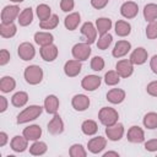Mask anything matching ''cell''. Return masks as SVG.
<instances>
[{
    "instance_id": "1",
    "label": "cell",
    "mask_w": 157,
    "mask_h": 157,
    "mask_svg": "<svg viewBox=\"0 0 157 157\" xmlns=\"http://www.w3.org/2000/svg\"><path fill=\"white\" fill-rule=\"evenodd\" d=\"M42 112H43V107H40V105H37V104L28 105L17 115L16 121H17V124H26L28 121L37 119L42 114Z\"/></svg>"
},
{
    "instance_id": "2",
    "label": "cell",
    "mask_w": 157,
    "mask_h": 157,
    "mask_svg": "<svg viewBox=\"0 0 157 157\" xmlns=\"http://www.w3.org/2000/svg\"><path fill=\"white\" fill-rule=\"evenodd\" d=\"M25 80L29 85H38L43 80V70L38 65H29L25 69L23 72Z\"/></svg>"
},
{
    "instance_id": "3",
    "label": "cell",
    "mask_w": 157,
    "mask_h": 157,
    "mask_svg": "<svg viewBox=\"0 0 157 157\" xmlns=\"http://www.w3.org/2000/svg\"><path fill=\"white\" fill-rule=\"evenodd\" d=\"M118 118H119L118 112L110 107H103L98 113V119L104 126L114 125L115 123H118Z\"/></svg>"
},
{
    "instance_id": "4",
    "label": "cell",
    "mask_w": 157,
    "mask_h": 157,
    "mask_svg": "<svg viewBox=\"0 0 157 157\" xmlns=\"http://www.w3.org/2000/svg\"><path fill=\"white\" fill-rule=\"evenodd\" d=\"M71 53H72V56L74 59L76 60H80V61H85L88 59V56L91 55V47L88 43H76L72 49H71Z\"/></svg>"
},
{
    "instance_id": "5",
    "label": "cell",
    "mask_w": 157,
    "mask_h": 157,
    "mask_svg": "<svg viewBox=\"0 0 157 157\" xmlns=\"http://www.w3.org/2000/svg\"><path fill=\"white\" fill-rule=\"evenodd\" d=\"M20 7L17 5H7L1 11V23H11L18 18Z\"/></svg>"
},
{
    "instance_id": "6",
    "label": "cell",
    "mask_w": 157,
    "mask_h": 157,
    "mask_svg": "<svg viewBox=\"0 0 157 157\" xmlns=\"http://www.w3.org/2000/svg\"><path fill=\"white\" fill-rule=\"evenodd\" d=\"M115 71L119 74L120 77H129L132 75L134 71V64L130 61V59H121L115 65Z\"/></svg>"
},
{
    "instance_id": "7",
    "label": "cell",
    "mask_w": 157,
    "mask_h": 157,
    "mask_svg": "<svg viewBox=\"0 0 157 157\" xmlns=\"http://www.w3.org/2000/svg\"><path fill=\"white\" fill-rule=\"evenodd\" d=\"M17 53H18V56L25 60V61H28V60H32L36 55V49L33 47L32 43L29 42H23L18 45V49H17Z\"/></svg>"
},
{
    "instance_id": "8",
    "label": "cell",
    "mask_w": 157,
    "mask_h": 157,
    "mask_svg": "<svg viewBox=\"0 0 157 157\" xmlns=\"http://www.w3.org/2000/svg\"><path fill=\"white\" fill-rule=\"evenodd\" d=\"M107 146V140L105 137L103 136H96V137H92L88 144H87V148L90 152L97 155V153H101Z\"/></svg>"
},
{
    "instance_id": "9",
    "label": "cell",
    "mask_w": 157,
    "mask_h": 157,
    "mask_svg": "<svg viewBox=\"0 0 157 157\" xmlns=\"http://www.w3.org/2000/svg\"><path fill=\"white\" fill-rule=\"evenodd\" d=\"M81 33L85 36L86 38V43L88 44H92L96 42L97 39V28L94 27V25L92 22H85L82 26H81Z\"/></svg>"
},
{
    "instance_id": "10",
    "label": "cell",
    "mask_w": 157,
    "mask_h": 157,
    "mask_svg": "<svg viewBox=\"0 0 157 157\" xmlns=\"http://www.w3.org/2000/svg\"><path fill=\"white\" fill-rule=\"evenodd\" d=\"M105 135L110 141H119L124 135V126L120 123L105 128Z\"/></svg>"
},
{
    "instance_id": "11",
    "label": "cell",
    "mask_w": 157,
    "mask_h": 157,
    "mask_svg": "<svg viewBox=\"0 0 157 157\" xmlns=\"http://www.w3.org/2000/svg\"><path fill=\"white\" fill-rule=\"evenodd\" d=\"M101 82H102V78L97 75H87L82 78L81 81V86L83 90L86 91H94L97 90L99 86H101Z\"/></svg>"
},
{
    "instance_id": "12",
    "label": "cell",
    "mask_w": 157,
    "mask_h": 157,
    "mask_svg": "<svg viewBox=\"0 0 157 157\" xmlns=\"http://www.w3.org/2000/svg\"><path fill=\"white\" fill-rule=\"evenodd\" d=\"M82 69V64L80 60L72 59V60H67L64 65V72L66 76L69 77H75L81 72Z\"/></svg>"
},
{
    "instance_id": "13",
    "label": "cell",
    "mask_w": 157,
    "mask_h": 157,
    "mask_svg": "<svg viewBox=\"0 0 157 157\" xmlns=\"http://www.w3.org/2000/svg\"><path fill=\"white\" fill-rule=\"evenodd\" d=\"M139 12V6L134 1H126L120 6V13L125 18H134Z\"/></svg>"
},
{
    "instance_id": "14",
    "label": "cell",
    "mask_w": 157,
    "mask_h": 157,
    "mask_svg": "<svg viewBox=\"0 0 157 157\" xmlns=\"http://www.w3.org/2000/svg\"><path fill=\"white\" fill-rule=\"evenodd\" d=\"M58 47L55 44H49V45H44V47H40V50H39V54L42 56L43 60L45 61H54L58 56Z\"/></svg>"
},
{
    "instance_id": "15",
    "label": "cell",
    "mask_w": 157,
    "mask_h": 157,
    "mask_svg": "<svg viewBox=\"0 0 157 157\" xmlns=\"http://www.w3.org/2000/svg\"><path fill=\"white\" fill-rule=\"evenodd\" d=\"M130 49H131L130 42L121 39V40H118V42L115 43L114 49H113V52H112V55H113L114 58L119 59V58H121V56H125V55L130 52Z\"/></svg>"
},
{
    "instance_id": "16",
    "label": "cell",
    "mask_w": 157,
    "mask_h": 157,
    "mask_svg": "<svg viewBox=\"0 0 157 157\" xmlns=\"http://www.w3.org/2000/svg\"><path fill=\"white\" fill-rule=\"evenodd\" d=\"M71 104L74 107L75 110L77 112H83L86 110L88 107H90V98L86 96V94H75L72 97V101H71Z\"/></svg>"
},
{
    "instance_id": "17",
    "label": "cell",
    "mask_w": 157,
    "mask_h": 157,
    "mask_svg": "<svg viewBox=\"0 0 157 157\" xmlns=\"http://www.w3.org/2000/svg\"><path fill=\"white\" fill-rule=\"evenodd\" d=\"M126 137L132 144H140V142H144L145 141V132H144V130L140 126L134 125V126H131L128 130Z\"/></svg>"
},
{
    "instance_id": "18",
    "label": "cell",
    "mask_w": 157,
    "mask_h": 157,
    "mask_svg": "<svg viewBox=\"0 0 157 157\" xmlns=\"http://www.w3.org/2000/svg\"><path fill=\"white\" fill-rule=\"evenodd\" d=\"M48 131L52 135H59L64 131V121L60 118V115L54 114L52 120L48 123Z\"/></svg>"
},
{
    "instance_id": "19",
    "label": "cell",
    "mask_w": 157,
    "mask_h": 157,
    "mask_svg": "<svg viewBox=\"0 0 157 157\" xmlns=\"http://www.w3.org/2000/svg\"><path fill=\"white\" fill-rule=\"evenodd\" d=\"M28 139L25 137L23 135L20 136V135H16L12 137L11 142H10V146H11V150L15 151V152H23L27 150L28 147Z\"/></svg>"
},
{
    "instance_id": "20",
    "label": "cell",
    "mask_w": 157,
    "mask_h": 157,
    "mask_svg": "<svg viewBox=\"0 0 157 157\" xmlns=\"http://www.w3.org/2000/svg\"><path fill=\"white\" fill-rule=\"evenodd\" d=\"M129 59L134 65H142L147 60V50L142 47H139L130 54Z\"/></svg>"
},
{
    "instance_id": "21",
    "label": "cell",
    "mask_w": 157,
    "mask_h": 157,
    "mask_svg": "<svg viewBox=\"0 0 157 157\" xmlns=\"http://www.w3.org/2000/svg\"><path fill=\"white\" fill-rule=\"evenodd\" d=\"M44 109L49 114H53V115L56 114V112L59 109V98L54 94L47 96L44 99Z\"/></svg>"
},
{
    "instance_id": "22",
    "label": "cell",
    "mask_w": 157,
    "mask_h": 157,
    "mask_svg": "<svg viewBox=\"0 0 157 157\" xmlns=\"http://www.w3.org/2000/svg\"><path fill=\"white\" fill-rule=\"evenodd\" d=\"M125 99V91L121 88H112L107 93V101L112 104H119Z\"/></svg>"
},
{
    "instance_id": "23",
    "label": "cell",
    "mask_w": 157,
    "mask_h": 157,
    "mask_svg": "<svg viewBox=\"0 0 157 157\" xmlns=\"http://www.w3.org/2000/svg\"><path fill=\"white\" fill-rule=\"evenodd\" d=\"M80 22H81V15L78 12H71L64 20V25H65L66 29H69V31L76 29L78 27Z\"/></svg>"
},
{
    "instance_id": "24",
    "label": "cell",
    "mask_w": 157,
    "mask_h": 157,
    "mask_svg": "<svg viewBox=\"0 0 157 157\" xmlns=\"http://www.w3.org/2000/svg\"><path fill=\"white\" fill-rule=\"evenodd\" d=\"M22 135L25 137H27L28 140H31V141H36L42 136V128L39 125H36V124L34 125H29V126L23 129Z\"/></svg>"
},
{
    "instance_id": "25",
    "label": "cell",
    "mask_w": 157,
    "mask_h": 157,
    "mask_svg": "<svg viewBox=\"0 0 157 157\" xmlns=\"http://www.w3.org/2000/svg\"><path fill=\"white\" fill-rule=\"evenodd\" d=\"M17 21H18V25L22 26V27H26V26L31 25L32 21H33V11H32V9L31 7L23 9L18 15Z\"/></svg>"
},
{
    "instance_id": "26",
    "label": "cell",
    "mask_w": 157,
    "mask_h": 157,
    "mask_svg": "<svg viewBox=\"0 0 157 157\" xmlns=\"http://www.w3.org/2000/svg\"><path fill=\"white\" fill-rule=\"evenodd\" d=\"M53 40H54V37L49 32H37L34 34V42L40 47L49 45L53 43Z\"/></svg>"
},
{
    "instance_id": "27",
    "label": "cell",
    "mask_w": 157,
    "mask_h": 157,
    "mask_svg": "<svg viewBox=\"0 0 157 157\" xmlns=\"http://www.w3.org/2000/svg\"><path fill=\"white\" fill-rule=\"evenodd\" d=\"M96 28L97 32L102 36L109 32V29L112 28V20L107 18V17H99L96 20Z\"/></svg>"
},
{
    "instance_id": "28",
    "label": "cell",
    "mask_w": 157,
    "mask_h": 157,
    "mask_svg": "<svg viewBox=\"0 0 157 157\" xmlns=\"http://www.w3.org/2000/svg\"><path fill=\"white\" fill-rule=\"evenodd\" d=\"M114 29H115V33L119 37H126L131 32V26H130L129 22H126L124 20H119V21H117V23L114 26Z\"/></svg>"
},
{
    "instance_id": "29",
    "label": "cell",
    "mask_w": 157,
    "mask_h": 157,
    "mask_svg": "<svg viewBox=\"0 0 157 157\" xmlns=\"http://www.w3.org/2000/svg\"><path fill=\"white\" fill-rule=\"evenodd\" d=\"M16 87V81L11 76H4L0 80V91L4 93H10Z\"/></svg>"
},
{
    "instance_id": "30",
    "label": "cell",
    "mask_w": 157,
    "mask_h": 157,
    "mask_svg": "<svg viewBox=\"0 0 157 157\" xmlns=\"http://www.w3.org/2000/svg\"><path fill=\"white\" fill-rule=\"evenodd\" d=\"M28 102V94L23 91H18L16 92L12 97H11V103L13 107H17V108H21L23 105H26V103Z\"/></svg>"
},
{
    "instance_id": "31",
    "label": "cell",
    "mask_w": 157,
    "mask_h": 157,
    "mask_svg": "<svg viewBox=\"0 0 157 157\" xmlns=\"http://www.w3.org/2000/svg\"><path fill=\"white\" fill-rule=\"evenodd\" d=\"M17 32V27L13 22L11 23H1L0 25V34L4 38H11L16 34Z\"/></svg>"
},
{
    "instance_id": "32",
    "label": "cell",
    "mask_w": 157,
    "mask_h": 157,
    "mask_svg": "<svg viewBox=\"0 0 157 157\" xmlns=\"http://www.w3.org/2000/svg\"><path fill=\"white\" fill-rule=\"evenodd\" d=\"M47 150H48L47 144L43 142V141H38V140H36L29 146V153L33 155V156H42L47 152Z\"/></svg>"
},
{
    "instance_id": "33",
    "label": "cell",
    "mask_w": 157,
    "mask_h": 157,
    "mask_svg": "<svg viewBox=\"0 0 157 157\" xmlns=\"http://www.w3.org/2000/svg\"><path fill=\"white\" fill-rule=\"evenodd\" d=\"M144 17L147 22L157 20V4H147L144 7Z\"/></svg>"
},
{
    "instance_id": "34",
    "label": "cell",
    "mask_w": 157,
    "mask_h": 157,
    "mask_svg": "<svg viewBox=\"0 0 157 157\" xmlns=\"http://www.w3.org/2000/svg\"><path fill=\"white\" fill-rule=\"evenodd\" d=\"M81 130H82V132H83L85 135L92 136V135H94V134L98 131V125H97V123H96L94 120L88 119V120H85V121L82 123Z\"/></svg>"
},
{
    "instance_id": "35",
    "label": "cell",
    "mask_w": 157,
    "mask_h": 157,
    "mask_svg": "<svg viewBox=\"0 0 157 157\" xmlns=\"http://www.w3.org/2000/svg\"><path fill=\"white\" fill-rule=\"evenodd\" d=\"M36 13L40 21H44L52 16V9L47 4H39L36 9Z\"/></svg>"
},
{
    "instance_id": "36",
    "label": "cell",
    "mask_w": 157,
    "mask_h": 157,
    "mask_svg": "<svg viewBox=\"0 0 157 157\" xmlns=\"http://www.w3.org/2000/svg\"><path fill=\"white\" fill-rule=\"evenodd\" d=\"M58 25H59V17H58V15H52L49 18L39 22V27L42 29H48V31L49 29H54Z\"/></svg>"
},
{
    "instance_id": "37",
    "label": "cell",
    "mask_w": 157,
    "mask_h": 157,
    "mask_svg": "<svg viewBox=\"0 0 157 157\" xmlns=\"http://www.w3.org/2000/svg\"><path fill=\"white\" fill-rule=\"evenodd\" d=\"M144 125L147 129H156L157 128V113L150 112L144 117Z\"/></svg>"
},
{
    "instance_id": "38",
    "label": "cell",
    "mask_w": 157,
    "mask_h": 157,
    "mask_svg": "<svg viewBox=\"0 0 157 157\" xmlns=\"http://www.w3.org/2000/svg\"><path fill=\"white\" fill-rule=\"evenodd\" d=\"M119 81H120V76H119V74L115 70H110V71L105 72V75H104V82L108 86H115V85L119 83Z\"/></svg>"
},
{
    "instance_id": "39",
    "label": "cell",
    "mask_w": 157,
    "mask_h": 157,
    "mask_svg": "<svg viewBox=\"0 0 157 157\" xmlns=\"http://www.w3.org/2000/svg\"><path fill=\"white\" fill-rule=\"evenodd\" d=\"M69 155L71 157H86L87 151L85 150V147L81 144H74L69 150Z\"/></svg>"
},
{
    "instance_id": "40",
    "label": "cell",
    "mask_w": 157,
    "mask_h": 157,
    "mask_svg": "<svg viewBox=\"0 0 157 157\" xmlns=\"http://www.w3.org/2000/svg\"><path fill=\"white\" fill-rule=\"evenodd\" d=\"M112 40H113L112 34H109V33L102 34V36H99V38H98V40H97V48L101 49V50H105V49L110 45Z\"/></svg>"
},
{
    "instance_id": "41",
    "label": "cell",
    "mask_w": 157,
    "mask_h": 157,
    "mask_svg": "<svg viewBox=\"0 0 157 157\" xmlns=\"http://www.w3.org/2000/svg\"><path fill=\"white\" fill-rule=\"evenodd\" d=\"M146 37L148 39H156L157 38V20L152 21L146 27Z\"/></svg>"
},
{
    "instance_id": "42",
    "label": "cell",
    "mask_w": 157,
    "mask_h": 157,
    "mask_svg": "<svg viewBox=\"0 0 157 157\" xmlns=\"http://www.w3.org/2000/svg\"><path fill=\"white\" fill-rule=\"evenodd\" d=\"M91 69L93 71H102L104 69V60L102 56H93L91 60Z\"/></svg>"
},
{
    "instance_id": "43",
    "label": "cell",
    "mask_w": 157,
    "mask_h": 157,
    "mask_svg": "<svg viewBox=\"0 0 157 157\" xmlns=\"http://www.w3.org/2000/svg\"><path fill=\"white\" fill-rule=\"evenodd\" d=\"M75 7V1L74 0H60V9L64 12H70Z\"/></svg>"
},
{
    "instance_id": "44",
    "label": "cell",
    "mask_w": 157,
    "mask_h": 157,
    "mask_svg": "<svg viewBox=\"0 0 157 157\" xmlns=\"http://www.w3.org/2000/svg\"><path fill=\"white\" fill-rule=\"evenodd\" d=\"M145 150L150 152H156L157 151V139H152L145 142Z\"/></svg>"
},
{
    "instance_id": "45",
    "label": "cell",
    "mask_w": 157,
    "mask_h": 157,
    "mask_svg": "<svg viewBox=\"0 0 157 157\" xmlns=\"http://www.w3.org/2000/svg\"><path fill=\"white\" fill-rule=\"evenodd\" d=\"M146 91H147V93H148L150 96L157 97V81L150 82V83L147 85V87H146Z\"/></svg>"
},
{
    "instance_id": "46",
    "label": "cell",
    "mask_w": 157,
    "mask_h": 157,
    "mask_svg": "<svg viewBox=\"0 0 157 157\" xmlns=\"http://www.w3.org/2000/svg\"><path fill=\"white\" fill-rule=\"evenodd\" d=\"M10 61V53L6 49H1L0 52V65H6Z\"/></svg>"
},
{
    "instance_id": "47",
    "label": "cell",
    "mask_w": 157,
    "mask_h": 157,
    "mask_svg": "<svg viewBox=\"0 0 157 157\" xmlns=\"http://www.w3.org/2000/svg\"><path fill=\"white\" fill-rule=\"evenodd\" d=\"M108 2H109V0H91V5L97 10L105 7L108 5Z\"/></svg>"
},
{
    "instance_id": "48",
    "label": "cell",
    "mask_w": 157,
    "mask_h": 157,
    "mask_svg": "<svg viewBox=\"0 0 157 157\" xmlns=\"http://www.w3.org/2000/svg\"><path fill=\"white\" fill-rule=\"evenodd\" d=\"M150 67H151V70L157 75V54L151 58V60H150Z\"/></svg>"
},
{
    "instance_id": "49",
    "label": "cell",
    "mask_w": 157,
    "mask_h": 157,
    "mask_svg": "<svg viewBox=\"0 0 157 157\" xmlns=\"http://www.w3.org/2000/svg\"><path fill=\"white\" fill-rule=\"evenodd\" d=\"M0 113H4L7 109V99L4 96H0Z\"/></svg>"
},
{
    "instance_id": "50",
    "label": "cell",
    "mask_w": 157,
    "mask_h": 157,
    "mask_svg": "<svg viewBox=\"0 0 157 157\" xmlns=\"http://www.w3.org/2000/svg\"><path fill=\"white\" fill-rule=\"evenodd\" d=\"M6 142H7V134L1 131L0 132V147H4L6 145Z\"/></svg>"
},
{
    "instance_id": "51",
    "label": "cell",
    "mask_w": 157,
    "mask_h": 157,
    "mask_svg": "<svg viewBox=\"0 0 157 157\" xmlns=\"http://www.w3.org/2000/svg\"><path fill=\"white\" fill-rule=\"evenodd\" d=\"M108 156H115V157H118L119 153H118V152H114V151H108V152H105V153L103 155V157H108Z\"/></svg>"
},
{
    "instance_id": "52",
    "label": "cell",
    "mask_w": 157,
    "mask_h": 157,
    "mask_svg": "<svg viewBox=\"0 0 157 157\" xmlns=\"http://www.w3.org/2000/svg\"><path fill=\"white\" fill-rule=\"evenodd\" d=\"M10 1H12V2H22V1H25V0H10Z\"/></svg>"
}]
</instances>
